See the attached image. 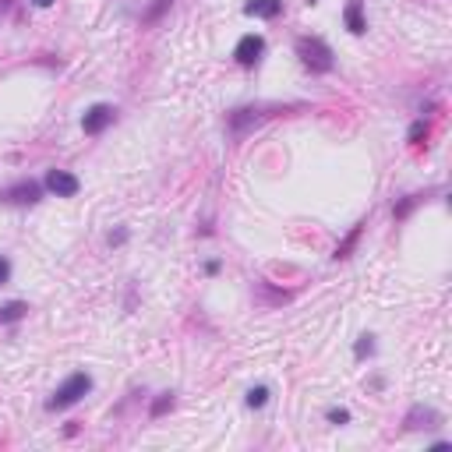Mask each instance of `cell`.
I'll return each mask as SVG.
<instances>
[{
  "label": "cell",
  "instance_id": "cell-1",
  "mask_svg": "<svg viewBox=\"0 0 452 452\" xmlns=\"http://www.w3.org/2000/svg\"><path fill=\"white\" fill-rule=\"evenodd\" d=\"M297 57L311 74H329L336 67V57H332L329 43L318 40V35H300L297 40Z\"/></svg>",
  "mask_w": 452,
  "mask_h": 452
},
{
  "label": "cell",
  "instance_id": "cell-2",
  "mask_svg": "<svg viewBox=\"0 0 452 452\" xmlns=\"http://www.w3.org/2000/svg\"><path fill=\"white\" fill-rule=\"evenodd\" d=\"M89 392H92V379H89L85 371H74L71 379L46 399V410H67V406H74V403H78L82 396H89Z\"/></svg>",
  "mask_w": 452,
  "mask_h": 452
},
{
  "label": "cell",
  "instance_id": "cell-3",
  "mask_svg": "<svg viewBox=\"0 0 452 452\" xmlns=\"http://www.w3.org/2000/svg\"><path fill=\"white\" fill-rule=\"evenodd\" d=\"M43 187L50 195H57V198H74V195H78V187H82V180L74 173H67V170H50Z\"/></svg>",
  "mask_w": 452,
  "mask_h": 452
},
{
  "label": "cell",
  "instance_id": "cell-4",
  "mask_svg": "<svg viewBox=\"0 0 452 452\" xmlns=\"http://www.w3.org/2000/svg\"><path fill=\"white\" fill-rule=\"evenodd\" d=\"M261 53H266V40H261L258 32H251V35H244V40L237 43L234 60H237L241 67H254V64L261 60Z\"/></svg>",
  "mask_w": 452,
  "mask_h": 452
},
{
  "label": "cell",
  "instance_id": "cell-5",
  "mask_svg": "<svg viewBox=\"0 0 452 452\" xmlns=\"http://www.w3.org/2000/svg\"><path fill=\"white\" fill-rule=\"evenodd\" d=\"M113 110L110 103H96V106H89L85 110V117H82V128H85V134H103L110 124H113Z\"/></svg>",
  "mask_w": 452,
  "mask_h": 452
},
{
  "label": "cell",
  "instance_id": "cell-6",
  "mask_svg": "<svg viewBox=\"0 0 452 452\" xmlns=\"http://www.w3.org/2000/svg\"><path fill=\"white\" fill-rule=\"evenodd\" d=\"M266 117H269L266 106H241V110L230 113V131H234V134H244L247 128H258Z\"/></svg>",
  "mask_w": 452,
  "mask_h": 452
},
{
  "label": "cell",
  "instance_id": "cell-7",
  "mask_svg": "<svg viewBox=\"0 0 452 452\" xmlns=\"http://www.w3.org/2000/svg\"><path fill=\"white\" fill-rule=\"evenodd\" d=\"M43 195V187L35 184V180H18L15 187H8V191H0V198L11 202V205H35Z\"/></svg>",
  "mask_w": 452,
  "mask_h": 452
},
{
  "label": "cell",
  "instance_id": "cell-8",
  "mask_svg": "<svg viewBox=\"0 0 452 452\" xmlns=\"http://www.w3.org/2000/svg\"><path fill=\"white\" fill-rule=\"evenodd\" d=\"M244 15H251V18H279L283 15V0H247Z\"/></svg>",
  "mask_w": 452,
  "mask_h": 452
},
{
  "label": "cell",
  "instance_id": "cell-9",
  "mask_svg": "<svg viewBox=\"0 0 452 452\" xmlns=\"http://www.w3.org/2000/svg\"><path fill=\"white\" fill-rule=\"evenodd\" d=\"M435 421H438V413H435V410L413 406V410H410V417H406V428H410V431H413V428H435Z\"/></svg>",
  "mask_w": 452,
  "mask_h": 452
},
{
  "label": "cell",
  "instance_id": "cell-10",
  "mask_svg": "<svg viewBox=\"0 0 452 452\" xmlns=\"http://www.w3.org/2000/svg\"><path fill=\"white\" fill-rule=\"evenodd\" d=\"M347 25L354 35H360L367 25H364V15H360V0H350V8H347Z\"/></svg>",
  "mask_w": 452,
  "mask_h": 452
},
{
  "label": "cell",
  "instance_id": "cell-11",
  "mask_svg": "<svg viewBox=\"0 0 452 452\" xmlns=\"http://www.w3.org/2000/svg\"><path fill=\"white\" fill-rule=\"evenodd\" d=\"M360 230H364V223H357V226H354V230H350V237H347L343 244H339V247H336V254H332L336 261H339V258H350V251H354V244L360 241Z\"/></svg>",
  "mask_w": 452,
  "mask_h": 452
},
{
  "label": "cell",
  "instance_id": "cell-12",
  "mask_svg": "<svg viewBox=\"0 0 452 452\" xmlns=\"http://www.w3.org/2000/svg\"><path fill=\"white\" fill-rule=\"evenodd\" d=\"M25 311H28V304H21V300H11V304L0 308V322H18V318H25Z\"/></svg>",
  "mask_w": 452,
  "mask_h": 452
},
{
  "label": "cell",
  "instance_id": "cell-13",
  "mask_svg": "<svg viewBox=\"0 0 452 452\" xmlns=\"http://www.w3.org/2000/svg\"><path fill=\"white\" fill-rule=\"evenodd\" d=\"M244 403H247L251 410H261V406L269 403V389H266V385H254V389L247 392V399H244Z\"/></svg>",
  "mask_w": 452,
  "mask_h": 452
},
{
  "label": "cell",
  "instance_id": "cell-14",
  "mask_svg": "<svg viewBox=\"0 0 452 452\" xmlns=\"http://www.w3.org/2000/svg\"><path fill=\"white\" fill-rule=\"evenodd\" d=\"M170 406H173V392H163V396L153 403V417H163V413H166Z\"/></svg>",
  "mask_w": 452,
  "mask_h": 452
},
{
  "label": "cell",
  "instance_id": "cell-15",
  "mask_svg": "<svg viewBox=\"0 0 452 452\" xmlns=\"http://www.w3.org/2000/svg\"><path fill=\"white\" fill-rule=\"evenodd\" d=\"M417 202H421V195H410L406 202H399V205H396V219H403V216H410V209H413V205H417Z\"/></svg>",
  "mask_w": 452,
  "mask_h": 452
},
{
  "label": "cell",
  "instance_id": "cell-16",
  "mask_svg": "<svg viewBox=\"0 0 452 452\" xmlns=\"http://www.w3.org/2000/svg\"><path fill=\"white\" fill-rule=\"evenodd\" d=\"M347 421H350L347 410H329V424H347Z\"/></svg>",
  "mask_w": 452,
  "mask_h": 452
},
{
  "label": "cell",
  "instance_id": "cell-17",
  "mask_svg": "<svg viewBox=\"0 0 452 452\" xmlns=\"http://www.w3.org/2000/svg\"><path fill=\"white\" fill-rule=\"evenodd\" d=\"M424 134H428V124H424V121H417V124L410 128V141H421Z\"/></svg>",
  "mask_w": 452,
  "mask_h": 452
},
{
  "label": "cell",
  "instance_id": "cell-18",
  "mask_svg": "<svg viewBox=\"0 0 452 452\" xmlns=\"http://www.w3.org/2000/svg\"><path fill=\"white\" fill-rule=\"evenodd\" d=\"M8 279H11V261H8L4 254H0V286H4Z\"/></svg>",
  "mask_w": 452,
  "mask_h": 452
},
{
  "label": "cell",
  "instance_id": "cell-19",
  "mask_svg": "<svg viewBox=\"0 0 452 452\" xmlns=\"http://www.w3.org/2000/svg\"><path fill=\"white\" fill-rule=\"evenodd\" d=\"M166 8H170V0H159V4H156L153 11H148V15H145V21H156V18H159V15H163Z\"/></svg>",
  "mask_w": 452,
  "mask_h": 452
},
{
  "label": "cell",
  "instance_id": "cell-20",
  "mask_svg": "<svg viewBox=\"0 0 452 452\" xmlns=\"http://www.w3.org/2000/svg\"><path fill=\"white\" fill-rule=\"evenodd\" d=\"M371 350H374V343H371V336H364L360 343H357V350H354V354H357V357H364V354H371Z\"/></svg>",
  "mask_w": 452,
  "mask_h": 452
},
{
  "label": "cell",
  "instance_id": "cell-21",
  "mask_svg": "<svg viewBox=\"0 0 452 452\" xmlns=\"http://www.w3.org/2000/svg\"><path fill=\"white\" fill-rule=\"evenodd\" d=\"M124 241H128V234H124V230H117V234L110 237V244H124Z\"/></svg>",
  "mask_w": 452,
  "mask_h": 452
},
{
  "label": "cell",
  "instance_id": "cell-22",
  "mask_svg": "<svg viewBox=\"0 0 452 452\" xmlns=\"http://www.w3.org/2000/svg\"><path fill=\"white\" fill-rule=\"evenodd\" d=\"M35 4H40V8H50V4H53V0H35Z\"/></svg>",
  "mask_w": 452,
  "mask_h": 452
},
{
  "label": "cell",
  "instance_id": "cell-23",
  "mask_svg": "<svg viewBox=\"0 0 452 452\" xmlns=\"http://www.w3.org/2000/svg\"><path fill=\"white\" fill-rule=\"evenodd\" d=\"M308 4H318V0H308Z\"/></svg>",
  "mask_w": 452,
  "mask_h": 452
}]
</instances>
